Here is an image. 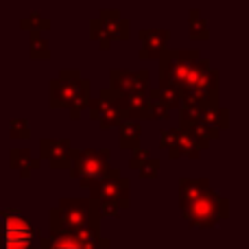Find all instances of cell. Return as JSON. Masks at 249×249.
<instances>
[{"label":"cell","mask_w":249,"mask_h":249,"mask_svg":"<svg viewBox=\"0 0 249 249\" xmlns=\"http://www.w3.org/2000/svg\"><path fill=\"white\" fill-rule=\"evenodd\" d=\"M179 210L193 230H210L230 216V201L210 186V179H179Z\"/></svg>","instance_id":"cell-1"},{"label":"cell","mask_w":249,"mask_h":249,"mask_svg":"<svg viewBox=\"0 0 249 249\" xmlns=\"http://www.w3.org/2000/svg\"><path fill=\"white\" fill-rule=\"evenodd\" d=\"M90 81L77 68H64L48 86L51 109H68L70 118L79 121L90 103Z\"/></svg>","instance_id":"cell-2"},{"label":"cell","mask_w":249,"mask_h":249,"mask_svg":"<svg viewBox=\"0 0 249 249\" xmlns=\"http://www.w3.org/2000/svg\"><path fill=\"white\" fill-rule=\"evenodd\" d=\"M48 228H51V234L77 232L86 228L101 232V219L92 208L90 197H64L48 212Z\"/></svg>","instance_id":"cell-3"},{"label":"cell","mask_w":249,"mask_h":249,"mask_svg":"<svg viewBox=\"0 0 249 249\" xmlns=\"http://www.w3.org/2000/svg\"><path fill=\"white\" fill-rule=\"evenodd\" d=\"M181 105H193V107L219 105V70L212 68L208 59L199 57L190 66L186 83L181 88Z\"/></svg>","instance_id":"cell-4"},{"label":"cell","mask_w":249,"mask_h":249,"mask_svg":"<svg viewBox=\"0 0 249 249\" xmlns=\"http://www.w3.org/2000/svg\"><path fill=\"white\" fill-rule=\"evenodd\" d=\"M109 160H112L109 149H72L68 175L70 179H77L81 188L90 190L112 168Z\"/></svg>","instance_id":"cell-5"},{"label":"cell","mask_w":249,"mask_h":249,"mask_svg":"<svg viewBox=\"0 0 249 249\" xmlns=\"http://www.w3.org/2000/svg\"><path fill=\"white\" fill-rule=\"evenodd\" d=\"M131 35V24L121 16L118 9H101L99 16L90 20V39L103 51H109L114 42H127Z\"/></svg>","instance_id":"cell-6"},{"label":"cell","mask_w":249,"mask_h":249,"mask_svg":"<svg viewBox=\"0 0 249 249\" xmlns=\"http://www.w3.org/2000/svg\"><path fill=\"white\" fill-rule=\"evenodd\" d=\"M201 57V53L195 48H166L162 55L158 57L160 61V86H171L181 90L188 77V70L195 61Z\"/></svg>","instance_id":"cell-7"},{"label":"cell","mask_w":249,"mask_h":249,"mask_svg":"<svg viewBox=\"0 0 249 249\" xmlns=\"http://www.w3.org/2000/svg\"><path fill=\"white\" fill-rule=\"evenodd\" d=\"M129 197H131V181H129V177H123L118 168H109L90 188L92 203H112L121 212L131 206Z\"/></svg>","instance_id":"cell-8"},{"label":"cell","mask_w":249,"mask_h":249,"mask_svg":"<svg viewBox=\"0 0 249 249\" xmlns=\"http://www.w3.org/2000/svg\"><path fill=\"white\" fill-rule=\"evenodd\" d=\"M0 223H2L0 249H26L33 245L35 230L18 208H4L0 212Z\"/></svg>","instance_id":"cell-9"},{"label":"cell","mask_w":249,"mask_h":249,"mask_svg":"<svg viewBox=\"0 0 249 249\" xmlns=\"http://www.w3.org/2000/svg\"><path fill=\"white\" fill-rule=\"evenodd\" d=\"M86 112L92 121L99 123V127L103 129V131L118 127V124L127 118L124 116L123 103H121V94L114 92L112 88L99 90V96H96V99H90Z\"/></svg>","instance_id":"cell-10"},{"label":"cell","mask_w":249,"mask_h":249,"mask_svg":"<svg viewBox=\"0 0 249 249\" xmlns=\"http://www.w3.org/2000/svg\"><path fill=\"white\" fill-rule=\"evenodd\" d=\"M160 146L166 149L168 158L177 160V158H188V160H197L201 155V144L190 136L184 129H166L160 136Z\"/></svg>","instance_id":"cell-11"},{"label":"cell","mask_w":249,"mask_h":249,"mask_svg":"<svg viewBox=\"0 0 249 249\" xmlns=\"http://www.w3.org/2000/svg\"><path fill=\"white\" fill-rule=\"evenodd\" d=\"M72 149L74 146L68 138H42L39 140V160H44L53 171H68Z\"/></svg>","instance_id":"cell-12"},{"label":"cell","mask_w":249,"mask_h":249,"mask_svg":"<svg viewBox=\"0 0 249 249\" xmlns=\"http://www.w3.org/2000/svg\"><path fill=\"white\" fill-rule=\"evenodd\" d=\"M181 123H206L216 127L221 133L228 129L230 114L221 105H206V107H193V105H181Z\"/></svg>","instance_id":"cell-13"},{"label":"cell","mask_w":249,"mask_h":249,"mask_svg":"<svg viewBox=\"0 0 249 249\" xmlns=\"http://www.w3.org/2000/svg\"><path fill=\"white\" fill-rule=\"evenodd\" d=\"M149 79L151 72L146 68L142 70H121V68H114L109 70V88L118 94H129V92H142V90H149Z\"/></svg>","instance_id":"cell-14"},{"label":"cell","mask_w":249,"mask_h":249,"mask_svg":"<svg viewBox=\"0 0 249 249\" xmlns=\"http://www.w3.org/2000/svg\"><path fill=\"white\" fill-rule=\"evenodd\" d=\"M138 37H140V44H142L138 57H140L142 61H151V59H158L168 48L171 33H168L166 29H142L140 33H138Z\"/></svg>","instance_id":"cell-15"},{"label":"cell","mask_w":249,"mask_h":249,"mask_svg":"<svg viewBox=\"0 0 249 249\" xmlns=\"http://www.w3.org/2000/svg\"><path fill=\"white\" fill-rule=\"evenodd\" d=\"M9 166L18 171L22 179H31L33 173L42 166V160L35 158L31 149H11L9 151Z\"/></svg>","instance_id":"cell-16"},{"label":"cell","mask_w":249,"mask_h":249,"mask_svg":"<svg viewBox=\"0 0 249 249\" xmlns=\"http://www.w3.org/2000/svg\"><path fill=\"white\" fill-rule=\"evenodd\" d=\"M140 138H142V123L136 118H124L118 124V146L123 151H133L140 146Z\"/></svg>","instance_id":"cell-17"},{"label":"cell","mask_w":249,"mask_h":249,"mask_svg":"<svg viewBox=\"0 0 249 249\" xmlns=\"http://www.w3.org/2000/svg\"><path fill=\"white\" fill-rule=\"evenodd\" d=\"M121 103L127 118H136V121H144L146 114V103H149V92H129V94H121Z\"/></svg>","instance_id":"cell-18"},{"label":"cell","mask_w":249,"mask_h":249,"mask_svg":"<svg viewBox=\"0 0 249 249\" xmlns=\"http://www.w3.org/2000/svg\"><path fill=\"white\" fill-rule=\"evenodd\" d=\"M184 131H188L190 136L195 138V140L201 144V149H210V142L216 140V138L221 136V131L216 127H212V124H206V123H181V127Z\"/></svg>","instance_id":"cell-19"},{"label":"cell","mask_w":249,"mask_h":249,"mask_svg":"<svg viewBox=\"0 0 249 249\" xmlns=\"http://www.w3.org/2000/svg\"><path fill=\"white\" fill-rule=\"evenodd\" d=\"M146 92H149V103H146L144 121H168V116H171V109H168L166 103L160 99L158 88H153V90L149 88Z\"/></svg>","instance_id":"cell-20"},{"label":"cell","mask_w":249,"mask_h":249,"mask_svg":"<svg viewBox=\"0 0 249 249\" xmlns=\"http://www.w3.org/2000/svg\"><path fill=\"white\" fill-rule=\"evenodd\" d=\"M188 37L193 42H206V39H210V31H208V24L199 9H190V13H188Z\"/></svg>","instance_id":"cell-21"},{"label":"cell","mask_w":249,"mask_h":249,"mask_svg":"<svg viewBox=\"0 0 249 249\" xmlns=\"http://www.w3.org/2000/svg\"><path fill=\"white\" fill-rule=\"evenodd\" d=\"M29 57L33 61L51 59V46H48L46 37H44L39 31H31L29 33Z\"/></svg>","instance_id":"cell-22"},{"label":"cell","mask_w":249,"mask_h":249,"mask_svg":"<svg viewBox=\"0 0 249 249\" xmlns=\"http://www.w3.org/2000/svg\"><path fill=\"white\" fill-rule=\"evenodd\" d=\"M20 29L26 31V33H31V31L44 33V31H51V20H48L46 16H42L39 11H33V13H29L24 20H20Z\"/></svg>","instance_id":"cell-23"},{"label":"cell","mask_w":249,"mask_h":249,"mask_svg":"<svg viewBox=\"0 0 249 249\" xmlns=\"http://www.w3.org/2000/svg\"><path fill=\"white\" fill-rule=\"evenodd\" d=\"M9 138L11 140H29L31 138V124L26 118H11L9 123Z\"/></svg>","instance_id":"cell-24"},{"label":"cell","mask_w":249,"mask_h":249,"mask_svg":"<svg viewBox=\"0 0 249 249\" xmlns=\"http://www.w3.org/2000/svg\"><path fill=\"white\" fill-rule=\"evenodd\" d=\"M158 92H160V99L166 103L168 109H179L181 107V90L171 88V86H160Z\"/></svg>","instance_id":"cell-25"},{"label":"cell","mask_w":249,"mask_h":249,"mask_svg":"<svg viewBox=\"0 0 249 249\" xmlns=\"http://www.w3.org/2000/svg\"><path fill=\"white\" fill-rule=\"evenodd\" d=\"M158 173H160V160L158 158H146V162L138 168V175H140V179H144V181L155 179Z\"/></svg>","instance_id":"cell-26"},{"label":"cell","mask_w":249,"mask_h":249,"mask_svg":"<svg viewBox=\"0 0 249 249\" xmlns=\"http://www.w3.org/2000/svg\"><path fill=\"white\" fill-rule=\"evenodd\" d=\"M146 158H151V151L146 149V146H138V149H133L131 151V158H129V168L138 171V168L146 162Z\"/></svg>","instance_id":"cell-27"},{"label":"cell","mask_w":249,"mask_h":249,"mask_svg":"<svg viewBox=\"0 0 249 249\" xmlns=\"http://www.w3.org/2000/svg\"><path fill=\"white\" fill-rule=\"evenodd\" d=\"M26 249H39V247H35V245H29V247H26Z\"/></svg>","instance_id":"cell-28"}]
</instances>
